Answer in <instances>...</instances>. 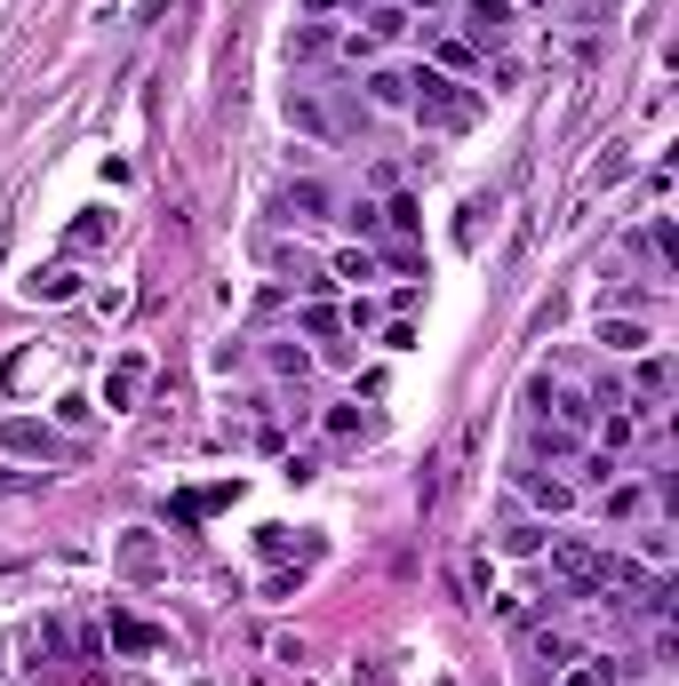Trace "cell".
Segmentation results:
<instances>
[{
  "label": "cell",
  "instance_id": "9",
  "mask_svg": "<svg viewBox=\"0 0 679 686\" xmlns=\"http://www.w3.org/2000/svg\"><path fill=\"white\" fill-rule=\"evenodd\" d=\"M336 328H344V312H336L328 296H312V303H304V335H320V343H328Z\"/></svg>",
  "mask_w": 679,
  "mask_h": 686
},
{
  "label": "cell",
  "instance_id": "18",
  "mask_svg": "<svg viewBox=\"0 0 679 686\" xmlns=\"http://www.w3.org/2000/svg\"><path fill=\"white\" fill-rule=\"evenodd\" d=\"M639 551H648V567H671V535H664V527H648V535H639Z\"/></svg>",
  "mask_w": 679,
  "mask_h": 686
},
{
  "label": "cell",
  "instance_id": "6",
  "mask_svg": "<svg viewBox=\"0 0 679 686\" xmlns=\"http://www.w3.org/2000/svg\"><path fill=\"white\" fill-rule=\"evenodd\" d=\"M145 375H152V367L128 352V360H120V367L105 375V407H136V392H145Z\"/></svg>",
  "mask_w": 679,
  "mask_h": 686
},
{
  "label": "cell",
  "instance_id": "12",
  "mask_svg": "<svg viewBox=\"0 0 679 686\" xmlns=\"http://www.w3.org/2000/svg\"><path fill=\"white\" fill-rule=\"evenodd\" d=\"M639 392H648V399H664L671 392V360L656 352V360H639Z\"/></svg>",
  "mask_w": 679,
  "mask_h": 686
},
{
  "label": "cell",
  "instance_id": "5",
  "mask_svg": "<svg viewBox=\"0 0 679 686\" xmlns=\"http://www.w3.org/2000/svg\"><path fill=\"white\" fill-rule=\"evenodd\" d=\"M272 208H280L288 224H320V216H328V192H320V184H288Z\"/></svg>",
  "mask_w": 679,
  "mask_h": 686
},
{
  "label": "cell",
  "instance_id": "15",
  "mask_svg": "<svg viewBox=\"0 0 679 686\" xmlns=\"http://www.w3.org/2000/svg\"><path fill=\"white\" fill-rule=\"evenodd\" d=\"M336 280H376V256H368V248H344V256H336Z\"/></svg>",
  "mask_w": 679,
  "mask_h": 686
},
{
  "label": "cell",
  "instance_id": "16",
  "mask_svg": "<svg viewBox=\"0 0 679 686\" xmlns=\"http://www.w3.org/2000/svg\"><path fill=\"white\" fill-rule=\"evenodd\" d=\"M528 495H535L543 511H567V487H560V479H528Z\"/></svg>",
  "mask_w": 679,
  "mask_h": 686
},
{
  "label": "cell",
  "instance_id": "22",
  "mask_svg": "<svg viewBox=\"0 0 679 686\" xmlns=\"http://www.w3.org/2000/svg\"><path fill=\"white\" fill-rule=\"evenodd\" d=\"M567 686H607V678L600 671H567Z\"/></svg>",
  "mask_w": 679,
  "mask_h": 686
},
{
  "label": "cell",
  "instance_id": "17",
  "mask_svg": "<svg viewBox=\"0 0 679 686\" xmlns=\"http://www.w3.org/2000/svg\"><path fill=\"white\" fill-rule=\"evenodd\" d=\"M535 663H552V671H567V663H575V646H567V639H535Z\"/></svg>",
  "mask_w": 679,
  "mask_h": 686
},
{
  "label": "cell",
  "instance_id": "13",
  "mask_svg": "<svg viewBox=\"0 0 679 686\" xmlns=\"http://www.w3.org/2000/svg\"><path fill=\"white\" fill-rule=\"evenodd\" d=\"M288 120H296V128H312V136H328V128H336V120L312 105V96H288Z\"/></svg>",
  "mask_w": 679,
  "mask_h": 686
},
{
  "label": "cell",
  "instance_id": "23",
  "mask_svg": "<svg viewBox=\"0 0 679 686\" xmlns=\"http://www.w3.org/2000/svg\"><path fill=\"white\" fill-rule=\"evenodd\" d=\"M400 9H439V0H400Z\"/></svg>",
  "mask_w": 679,
  "mask_h": 686
},
{
  "label": "cell",
  "instance_id": "1",
  "mask_svg": "<svg viewBox=\"0 0 679 686\" xmlns=\"http://www.w3.org/2000/svg\"><path fill=\"white\" fill-rule=\"evenodd\" d=\"M407 105H416L424 128H448V136L480 120V96H471L464 81H448V73H416V81H407Z\"/></svg>",
  "mask_w": 679,
  "mask_h": 686
},
{
  "label": "cell",
  "instance_id": "21",
  "mask_svg": "<svg viewBox=\"0 0 679 686\" xmlns=\"http://www.w3.org/2000/svg\"><path fill=\"white\" fill-rule=\"evenodd\" d=\"M272 367H280V375H296V384H304V375H312V360H304V352H288V343H280V352H272Z\"/></svg>",
  "mask_w": 679,
  "mask_h": 686
},
{
  "label": "cell",
  "instance_id": "10",
  "mask_svg": "<svg viewBox=\"0 0 679 686\" xmlns=\"http://www.w3.org/2000/svg\"><path fill=\"white\" fill-rule=\"evenodd\" d=\"M600 343H607V352H639V343H648V328H639V320H607Z\"/></svg>",
  "mask_w": 679,
  "mask_h": 686
},
{
  "label": "cell",
  "instance_id": "19",
  "mask_svg": "<svg viewBox=\"0 0 679 686\" xmlns=\"http://www.w3.org/2000/svg\"><path fill=\"white\" fill-rule=\"evenodd\" d=\"M384 224H392V232H416L424 216H416V200H392V208H384Z\"/></svg>",
  "mask_w": 679,
  "mask_h": 686
},
{
  "label": "cell",
  "instance_id": "14",
  "mask_svg": "<svg viewBox=\"0 0 679 686\" xmlns=\"http://www.w3.org/2000/svg\"><path fill=\"white\" fill-rule=\"evenodd\" d=\"M368 96L376 105H407V73H368Z\"/></svg>",
  "mask_w": 679,
  "mask_h": 686
},
{
  "label": "cell",
  "instance_id": "20",
  "mask_svg": "<svg viewBox=\"0 0 679 686\" xmlns=\"http://www.w3.org/2000/svg\"><path fill=\"white\" fill-rule=\"evenodd\" d=\"M439 64H448V73H471V41H439Z\"/></svg>",
  "mask_w": 679,
  "mask_h": 686
},
{
  "label": "cell",
  "instance_id": "11",
  "mask_svg": "<svg viewBox=\"0 0 679 686\" xmlns=\"http://www.w3.org/2000/svg\"><path fill=\"white\" fill-rule=\"evenodd\" d=\"M96 239H113V216H105V208L73 216V248H96Z\"/></svg>",
  "mask_w": 679,
  "mask_h": 686
},
{
  "label": "cell",
  "instance_id": "8",
  "mask_svg": "<svg viewBox=\"0 0 679 686\" xmlns=\"http://www.w3.org/2000/svg\"><path fill=\"white\" fill-rule=\"evenodd\" d=\"M105 631H113V646H120V655H152V646H160V631H145L136 614H105Z\"/></svg>",
  "mask_w": 679,
  "mask_h": 686
},
{
  "label": "cell",
  "instance_id": "3",
  "mask_svg": "<svg viewBox=\"0 0 679 686\" xmlns=\"http://www.w3.org/2000/svg\"><path fill=\"white\" fill-rule=\"evenodd\" d=\"M503 32H512V0H471L464 9V41L471 49H496Z\"/></svg>",
  "mask_w": 679,
  "mask_h": 686
},
{
  "label": "cell",
  "instance_id": "24",
  "mask_svg": "<svg viewBox=\"0 0 679 686\" xmlns=\"http://www.w3.org/2000/svg\"><path fill=\"white\" fill-rule=\"evenodd\" d=\"M312 9H352V0H312Z\"/></svg>",
  "mask_w": 679,
  "mask_h": 686
},
{
  "label": "cell",
  "instance_id": "2",
  "mask_svg": "<svg viewBox=\"0 0 679 686\" xmlns=\"http://www.w3.org/2000/svg\"><path fill=\"white\" fill-rule=\"evenodd\" d=\"M0 455H41V463H64V455H73V439H56L49 424H32V416H0Z\"/></svg>",
  "mask_w": 679,
  "mask_h": 686
},
{
  "label": "cell",
  "instance_id": "7",
  "mask_svg": "<svg viewBox=\"0 0 679 686\" xmlns=\"http://www.w3.org/2000/svg\"><path fill=\"white\" fill-rule=\"evenodd\" d=\"M24 288L41 296V303H73V296H81V271H73V264H49V271H32Z\"/></svg>",
  "mask_w": 679,
  "mask_h": 686
},
{
  "label": "cell",
  "instance_id": "4",
  "mask_svg": "<svg viewBox=\"0 0 679 686\" xmlns=\"http://www.w3.org/2000/svg\"><path fill=\"white\" fill-rule=\"evenodd\" d=\"M120 575H136V582H152V575H160V543H152L145 527H128V535H120Z\"/></svg>",
  "mask_w": 679,
  "mask_h": 686
}]
</instances>
